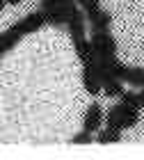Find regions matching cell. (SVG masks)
<instances>
[{"label":"cell","mask_w":144,"mask_h":160,"mask_svg":"<svg viewBox=\"0 0 144 160\" xmlns=\"http://www.w3.org/2000/svg\"><path fill=\"white\" fill-rule=\"evenodd\" d=\"M137 121H140V108H133L124 101H119L117 105H112L105 112V126L117 128V130H128Z\"/></svg>","instance_id":"cell-3"},{"label":"cell","mask_w":144,"mask_h":160,"mask_svg":"<svg viewBox=\"0 0 144 160\" xmlns=\"http://www.w3.org/2000/svg\"><path fill=\"white\" fill-rule=\"evenodd\" d=\"M89 25V21H87V14H85L80 7L71 14V18H69V25H67V30L71 34V39H78V37H85V28Z\"/></svg>","instance_id":"cell-7"},{"label":"cell","mask_w":144,"mask_h":160,"mask_svg":"<svg viewBox=\"0 0 144 160\" xmlns=\"http://www.w3.org/2000/svg\"><path fill=\"white\" fill-rule=\"evenodd\" d=\"M78 7L87 14V16H92V14H96L98 9H103L101 7V0H78Z\"/></svg>","instance_id":"cell-13"},{"label":"cell","mask_w":144,"mask_h":160,"mask_svg":"<svg viewBox=\"0 0 144 160\" xmlns=\"http://www.w3.org/2000/svg\"><path fill=\"white\" fill-rule=\"evenodd\" d=\"M71 142H73V144H89L92 142V133H89V130H82V133H78V135L71 137Z\"/></svg>","instance_id":"cell-15"},{"label":"cell","mask_w":144,"mask_h":160,"mask_svg":"<svg viewBox=\"0 0 144 160\" xmlns=\"http://www.w3.org/2000/svg\"><path fill=\"white\" fill-rule=\"evenodd\" d=\"M96 142H101V144H117V142H121V130L105 126V128L96 135Z\"/></svg>","instance_id":"cell-12"},{"label":"cell","mask_w":144,"mask_h":160,"mask_svg":"<svg viewBox=\"0 0 144 160\" xmlns=\"http://www.w3.org/2000/svg\"><path fill=\"white\" fill-rule=\"evenodd\" d=\"M140 103H142V108H144V87L140 89Z\"/></svg>","instance_id":"cell-17"},{"label":"cell","mask_w":144,"mask_h":160,"mask_svg":"<svg viewBox=\"0 0 144 160\" xmlns=\"http://www.w3.org/2000/svg\"><path fill=\"white\" fill-rule=\"evenodd\" d=\"M124 80H119V78H107L103 80V94L105 96H110V98H119L121 94H124Z\"/></svg>","instance_id":"cell-11"},{"label":"cell","mask_w":144,"mask_h":160,"mask_svg":"<svg viewBox=\"0 0 144 160\" xmlns=\"http://www.w3.org/2000/svg\"><path fill=\"white\" fill-rule=\"evenodd\" d=\"M87 21H89L92 32H94V30H110V25H112V14L105 12V9H98L96 14L87 16Z\"/></svg>","instance_id":"cell-9"},{"label":"cell","mask_w":144,"mask_h":160,"mask_svg":"<svg viewBox=\"0 0 144 160\" xmlns=\"http://www.w3.org/2000/svg\"><path fill=\"white\" fill-rule=\"evenodd\" d=\"M44 25H48V21H46V14L41 12V9H39V12H30L27 16H23L21 21H16L12 28H7V30L2 32V46H0L2 55L9 53V50L16 46L23 37H27V34L41 30Z\"/></svg>","instance_id":"cell-1"},{"label":"cell","mask_w":144,"mask_h":160,"mask_svg":"<svg viewBox=\"0 0 144 160\" xmlns=\"http://www.w3.org/2000/svg\"><path fill=\"white\" fill-rule=\"evenodd\" d=\"M124 103H128V105H133V108H142V103H140V92H126L124 89V94L119 96Z\"/></svg>","instance_id":"cell-14"},{"label":"cell","mask_w":144,"mask_h":160,"mask_svg":"<svg viewBox=\"0 0 144 160\" xmlns=\"http://www.w3.org/2000/svg\"><path fill=\"white\" fill-rule=\"evenodd\" d=\"M89 39L96 57H117V39L110 34V30H94Z\"/></svg>","instance_id":"cell-5"},{"label":"cell","mask_w":144,"mask_h":160,"mask_svg":"<svg viewBox=\"0 0 144 160\" xmlns=\"http://www.w3.org/2000/svg\"><path fill=\"white\" fill-rule=\"evenodd\" d=\"M73 41V50H76V55H78V60L80 62H89V60H94V48H92V39L87 37H78V39H71Z\"/></svg>","instance_id":"cell-8"},{"label":"cell","mask_w":144,"mask_h":160,"mask_svg":"<svg viewBox=\"0 0 144 160\" xmlns=\"http://www.w3.org/2000/svg\"><path fill=\"white\" fill-rule=\"evenodd\" d=\"M23 0H2V7H7V5H21Z\"/></svg>","instance_id":"cell-16"},{"label":"cell","mask_w":144,"mask_h":160,"mask_svg":"<svg viewBox=\"0 0 144 160\" xmlns=\"http://www.w3.org/2000/svg\"><path fill=\"white\" fill-rule=\"evenodd\" d=\"M124 82H128L131 87H144V67H128L126 69V76H124Z\"/></svg>","instance_id":"cell-10"},{"label":"cell","mask_w":144,"mask_h":160,"mask_svg":"<svg viewBox=\"0 0 144 160\" xmlns=\"http://www.w3.org/2000/svg\"><path fill=\"white\" fill-rule=\"evenodd\" d=\"M78 9V0H41V12L46 14L48 25L67 28L71 14Z\"/></svg>","instance_id":"cell-2"},{"label":"cell","mask_w":144,"mask_h":160,"mask_svg":"<svg viewBox=\"0 0 144 160\" xmlns=\"http://www.w3.org/2000/svg\"><path fill=\"white\" fill-rule=\"evenodd\" d=\"M105 121V114H103V108L98 103H89V108L85 110L82 114V130H89V133H98L101 126Z\"/></svg>","instance_id":"cell-6"},{"label":"cell","mask_w":144,"mask_h":160,"mask_svg":"<svg viewBox=\"0 0 144 160\" xmlns=\"http://www.w3.org/2000/svg\"><path fill=\"white\" fill-rule=\"evenodd\" d=\"M80 80H82V87L89 96H98L103 92V78H101V71H98V64H96V57L89 62H82V73H80Z\"/></svg>","instance_id":"cell-4"}]
</instances>
